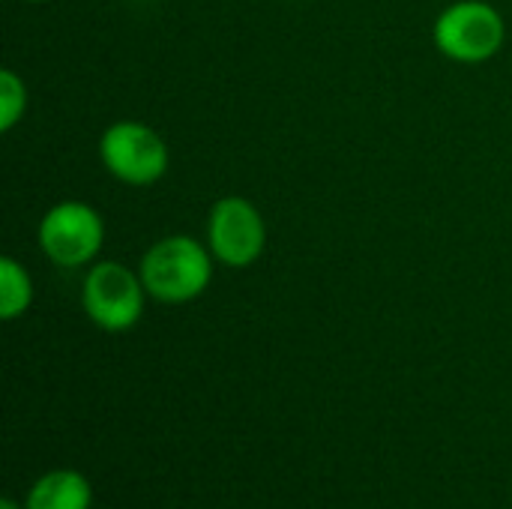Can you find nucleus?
Returning <instances> with one entry per match:
<instances>
[{
	"label": "nucleus",
	"instance_id": "obj_6",
	"mask_svg": "<svg viewBox=\"0 0 512 509\" xmlns=\"http://www.w3.org/2000/svg\"><path fill=\"white\" fill-rule=\"evenodd\" d=\"M204 243L210 246L216 264L246 270L267 249L264 213L243 195H222L207 213Z\"/></svg>",
	"mask_w": 512,
	"mask_h": 509
},
{
	"label": "nucleus",
	"instance_id": "obj_7",
	"mask_svg": "<svg viewBox=\"0 0 512 509\" xmlns=\"http://www.w3.org/2000/svg\"><path fill=\"white\" fill-rule=\"evenodd\" d=\"M93 486L75 468L45 471L24 495V509H90Z\"/></svg>",
	"mask_w": 512,
	"mask_h": 509
},
{
	"label": "nucleus",
	"instance_id": "obj_5",
	"mask_svg": "<svg viewBox=\"0 0 512 509\" xmlns=\"http://www.w3.org/2000/svg\"><path fill=\"white\" fill-rule=\"evenodd\" d=\"M99 162L117 183L144 189L168 174L171 150L150 123L117 120L99 138Z\"/></svg>",
	"mask_w": 512,
	"mask_h": 509
},
{
	"label": "nucleus",
	"instance_id": "obj_9",
	"mask_svg": "<svg viewBox=\"0 0 512 509\" xmlns=\"http://www.w3.org/2000/svg\"><path fill=\"white\" fill-rule=\"evenodd\" d=\"M27 84L15 69H0V132H12L27 114Z\"/></svg>",
	"mask_w": 512,
	"mask_h": 509
},
{
	"label": "nucleus",
	"instance_id": "obj_3",
	"mask_svg": "<svg viewBox=\"0 0 512 509\" xmlns=\"http://www.w3.org/2000/svg\"><path fill=\"white\" fill-rule=\"evenodd\" d=\"M432 42L453 63H489L507 42V21L501 9L486 0H456L438 12Z\"/></svg>",
	"mask_w": 512,
	"mask_h": 509
},
{
	"label": "nucleus",
	"instance_id": "obj_4",
	"mask_svg": "<svg viewBox=\"0 0 512 509\" xmlns=\"http://www.w3.org/2000/svg\"><path fill=\"white\" fill-rule=\"evenodd\" d=\"M36 246L60 270L90 267L105 246V219L87 201H57L36 225Z\"/></svg>",
	"mask_w": 512,
	"mask_h": 509
},
{
	"label": "nucleus",
	"instance_id": "obj_10",
	"mask_svg": "<svg viewBox=\"0 0 512 509\" xmlns=\"http://www.w3.org/2000/svg\"><path fill=\"white\" fill-rule=\"evenodd\" d=\"M0 509H24V507H21V504H18L15 498H9V495H6V498L0 501Z\"/></svg>",
	"mask_w": 512,
	"mask_h": 509
},
{
	"label": "nucleus",
	"instance_id": "obj_8",
	"mask_svg": "<svg viewBox=\"0 0 512 509\" xmlns=\"http://www.w3.org/2000/svg\"><path fill=\"white\" fill-rule=\"evenodd\" d=\"M33 276L27 273V267L12 258L3 255L0 258V318L3 321H18L30 312L33 306Z\"/></svg>",
	"mask_w": 512,
	"mask_h": 509
},
{
	"label": "nucleus",
	"instance_id": "obj_2",
	"mask_svg": "<svg viewBox=\"0 0 512 509\" xmlns=\"http://www.w3.org/2000/svg\"><path fill=\"white\" fill-rule=\"evenodd\" d=\"M147 300L138 267L123 261H93L81 279V309L87 321L105 333H129L138 327Z\"/></svg>",
	"mask_w": 512,
	"mask_h": 509
},
{
	"label": "nucleus",
	"instance_id": "obj_1",
	"mask_svg": "<svg viewBox=\"0 0 512 509\" xmlns=\"http://www.w3.org/2000/svg\"><path fill=\"white\" fill-rule=\"evenodd\" d=\"M213 252L189 234H168L147 246L138 261L147 297L165 306H186L198 300L213 282Z\"/></svg>",
	"mask_w": 512,
	"mask_h": 509
},
{
	"label": "nucleus",
	"instance_id": "obj_11",
	"mask_svg": "<svg viewBox=\"0 0 512 509\" xmlns=\"http://www.w3.org/2000/svg\"><path fill=\"white\" fill-rule=\"evenodd\" d=\"M27 3H48V0H27Z\"/></svg>",
	"mask_w": 512,
	"mask_h": 509
}]
</instances>
